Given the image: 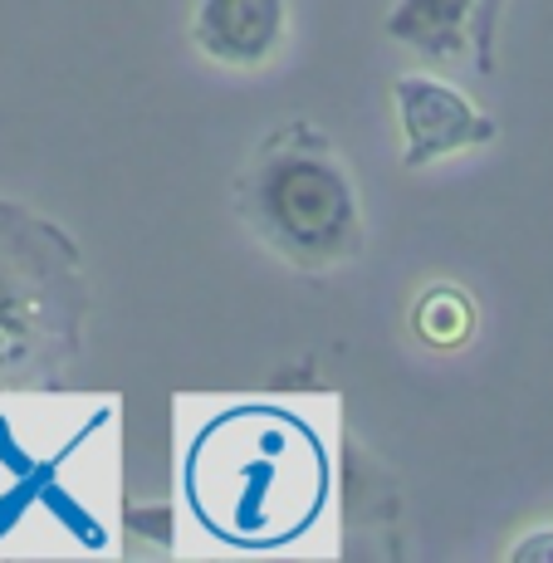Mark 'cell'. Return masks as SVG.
<instances>
[{
  "mask_svg": "<svg viewBox=\"0 0 553 563\" xmlns=\"http://www.w3.org/2000/svg\"><path fill=\"white\" fill-rule=\"evenodd\" d=\"M245 225L299 269H333L363 251V201L329 137L289 123L259 143L235 187Z\"/></svg>",
  "mask_w": 553,
  "mask_h": 563,
  "instance_id": "3957f363",
  "label": "cell"
},
{
  "mask_svg": "<svg viewBox=\"0 0 553 563\" xmlns=\"http://www.w3.org/2000/svg\"><path fill=\"white\" fill-rule=\"evenodd\" d=\"M329 465L295 411L231 407L197 437L187 456V500L225 544L269 549L309 529L323 510Z\"/></svg>",
  "mask_w": 553,
  "mask_h": 563,
  "instance_id": "6da1fadb",
  "label": "cell"
},
{
  "mask_svg": "<svg viewBox=\"0 0 553 563\" xmlns=\"http://www.w3.org/2000/svg\"><path fill=\"white\" fill-rule=\"evenodd\" d=\"M89 279L74 241L30 206L0 201V387H54L84 349Z\"/></svg>",
  "mask_w": 553,
  "mask_h": 563,
  "instance_id": "7a4b0ae2",
  "label": "cell"
},
{
  "mask_svg": "<svg viewBox=\"0 0 553 563\" xmlns=\"http://www.w3.org/2000/svg\"><path fill=\"white\" fill-rule=\"evenodd\" d=\"M411 329H417L421 343L431 349H461L475 333V305L465 299V289L455 285H431L427 295L411 309Z\"/></svg>",
  "mask_w": 553,
  "mask_h": 563,
  "instance_id": "52a82bcc",
  "label": "cell"
},
{
  "mask_svg": "<svg viewBox=\"0 0 553 563\" xmlns=\"http://www.w3.org/2000/svg\"><path fill=\"white\" fill-rule=\"evenodd\" d=\"M397 93V123H402V167H431L441 157L475 153L500 137V123L480 113L455 84L436 74L411 69L392 84Z\"/></svg>",
  "mask_w": 553,
  "mask_h": 563,
  "instance_id": "277c9868",
  "label": "cell"
},
{
  "mask_svg": "<svg viewBox=\"0 0 553 563\" xmlns=\"http://www.w3.org/2000/svg\"><path fill=\"white\" fill-rule=\"evenodd\" d=\"M289 0H201L191 45L225 69H259L285 49Z\"/></svg>",
  "mask_w": 553,
  "mask_h": 563,
  "instance_id": "5b68a950",
  "label": "cell"
},
{
  "mask_svg": "<svg viewBox=\"0 0 553 563\" xmlns=\"http://www.w3.org/2000/svg\"><path fill=\"white\" fill-rule=\"evenodd\" d=\"M480 0H397L387 35L427 59H455L471 49V15Z\"/></svg>",
  "mask_w": 553,
  "mask_h": 563,
  "instance_id": "8992f818",
  "label": "cell"
},
{
  "mask_svg": "<svg viewBox=\"0 0 553 563\" xmlns=\"http://www.w3.org/2000/svg\"><path fill=\"white\" fill-rule=\"evenodd\" d=\"M509 559H515V563H553V525L524 534L515 549H509Z\"/></svg>",
  "mask_w": 553,
  "mask_h": 563,
  "instance_id": "9c48e42d",
  "label": "cell"
},
{
  "mask_svg": "<svg viewBox=\"0 0 553 563\" xmlns=\"http://www.w3.org/2000/svg\"><path fill=\"white\" fill-rule=\"evenodd\" d=\"M505 0H480L471 15V45H475V64L480 74H495V30H500Z\"/></svg>",
  "mask_w": 553,
  "mask_h": 563,
  "instance_id": "ba28073f",
  "label": "cell"
}]
</instances>
